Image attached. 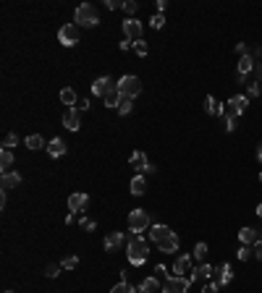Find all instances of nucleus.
Returning a JSON list of instances; mask_svg holds the SVG:
<instances>
[{"label": "nucleus", "mask_w": 262, "mask_h": 293, "mask_svg": "<svg viewBox=\"0 0 262 293\" xmlns=\"http://www.w3.org/2000/svg\"><path fill=\"white\" fill-rule=\"evenodd\" d=\"M150 241L160 249L163 254H173L178 251V236L168 225H152L150 228Z\"/></svg>", "instance_id": "nucleus-1"}, {"label": "nucleus", "mask_w": 262, "mask_h": 293, "mask_svg": "<svg viewBox=\"0 0 262 293\" xmlns=\"http://www.w3.org/2000/svg\"><path fill=\"white\" fill-rule=\"evenodd\" d=\"M126 256L136 267H142L147 259H150V246H147V241L142 238V233H131V238L126 243Z\"/></svg>", "instance_id": "nucleus-2"}, {"label": "nucleus", "mask_w": 262, "mask_h": 293, "mask_svg": "<svg viewBox=\"0 0 262 293\" xmlns=\"http://www.w3.org/2000/svg\"><path fill=\"white\" fill-rule=\"evenodd\" d=\"M74 19H76V27H87L92 29L100 24V16H97V8L92 3H82L76 11H74Z\"/></svg>", "instance_id": "nucleus-3"}, {"label": "nucleus", "mask_w": 262, "mask_h": 293, "mask_svg": "<svg viewBox=\"0 0 262 293\" xmlns=\"http://www.w3.org/2000/svg\"><path fill=\"white\" fill-rule=\"evenodd\" d=\"M116 89L121 92V97H139L142 95V79L139 76H134V74H126V76H121V81H116Z\"/></svg>", "instance_id": "nucleus-4"}, {"label": "nucleus", "mask_w": 262, "mask_h": 293, "mask_svg": "<svg viewBox=\"0 0 262 293\" xmlns=\"http://www.w3.org/2000/svg\"><path fill=\"white\" fill-rule=\"evenodd\" d=\"M150 228V215L144 212V209H131L129 212V230L131 233H142Z\"/></svg>", "instance_id": "nucleus-5"}, {"label": "nucleus", "mask_w": 262, "mask_h": 293, "mask_svg": "<svg viewBox=\"0 0 262 293\" xmlns=\"http://www.w3.org/2000/svg\"><path fill=\"white\" fill-rule=\"evenodd\" d=\"M58 42L63 45V48H74V45H79V27L76 24H63L58 29Z\"/></svg>", "instance_id": "nucleus-6"}, {"label": "nucleus", "mask_w": 262, "mask_h": 293, "mask_svg": "<svg viewBox=\"0 0 262 293\" xmlns=\"http://www.w3.org/2000/svg\"><path fill=\"white\" fill-rule=\"evenodd\" d=\"M189 285H191V277L170 275V277H165V283H163V293H186Z\"/></svg>", "instance_id": "nucleus-7"}, {"label": "nucleus", "mask_w": 262, "mask_h": 293, "mask_svg": "<svg viewBox=\"0 0 262 293\" xmlns=\"http://www.w3.org/2000/svg\"><path fill=\"white\" fill-rule=\"evenodd\" d=\"M123 37L131 42H142V21H136L134 16L123 21Z\"/></svg>", "instance_id": "nucleus-8"}, {"label": "nucleus", "mask_w": 262, "mask_h": 293, "mask_svg": "<svg viewBox=\"0 0 262 293\" xmlns=\"http://www.w3.org/2000/svg\"><path fill=\"white\" fill-rule=\"evenodd\" d=\"M113 89H116V81H113L110 76H100V79H95V84H92V95L108 97Z\"/></svg>", "instance_id": "nucleus-9"}, {"label": "nucleus", "mask_w": 262, "mask_h": 293, "mask_svg": "<svg viewBox=\"0 0 262 293\" xmlns=\"http://www.w3.org/2000/svg\"><path fill=\"white\" fill-rule=\"evenodd\" d=\"M87 204H89V196H87V194H82V191H76V194L68 196V209H71L74 215H84Z\"/></svg>", "instance_id": "nucleus-10"}, {"label": "nucleus", "mask_w": 262, "mask_h": 293, "mask_svg": "<svg viewBox=\"0 0 262 293\" xmlns=\"http://www.w3.org/2000/svg\"><path fill=\"white\" fill-rule=\"evenodd\" d=\"M129 162L139 170V173H155V165L150 160H147V155L144 152H131V157H129Z\"/></svg>", "instance_id": "nucleus-11"}, {"label": "nucleus", "mask_w": 262, "mask_h": 293, "mask_svg": "<svg viewBox=\"0 0 262 293\" xmlns=\"http://www.w3.org/2000/svg\"><path fill=\"white\" fill-rule=\"evenodd\" d=\"M246 108H249V97H246V95H233V97L228 100V105H225V110L233 113V115H244Z\"/></svg>", "instance_id": "nucleus-12"}, {"label": "nucleus", "mask_w": 262, "mask_h": 293, "mask_svg": "<svg viewBox=\"0 0 262 293\" xmlns=\"http://www.w3.org/2000/svg\"><path fill=\"white\" fill-rule=\"evenodd\" d=\"M191 262H194V256H191V254L178 256V259L173 262V275H176V277H184L186 272L191 275V272H194V269H191Z\"/></svg>", "instance_id": "nucleus-13"}, {"label": "nucleus", "mask_w": 262, "mask_h": 293, "mask_svg": "<svg viewBox=\"0 0 262 293\" xmlns=\"http://www.w3.org/2000/svg\"><path fill=\"white\" fill-rule=\"evenodd\" d=\"M123 243H129L126 236H123L121 230H110L108 236H105V251H118Z\"/></svg>", "instance_id": "nucleus-14"}, {"label": "nucleus", "mask_w": 262, "mask_h": 293, "mask_svg": "<svg viewBox=\"0 0 262 293\" xmlns=\"http://www.w3.org/2000/svg\"><path fill=\"white\" fill-rule=\"evenodd\" d=\"M63 126L68 128V131H79L82 121H79V110H76V108H68V110L63 113Z\"/></svg>", "instance_id": "nucleus-15"}, {"label": "nucleus", "mask_w": 262, "mask_h": 293, "mask_svg": "<svg viewBox=\"0 0 262 293\" xmlns=\"http://www.w3.org/2000/svg\"><path fill=\"white\" fill-rule=\"evenodd\" d=\"M204 110H207L210 115H220V118H223V115H225V105L218 102L212 95H207V97H204Z\"/></svg>", "instance_id": "nucleus-16"}, {"label": "nucleus", "mask_w": 262, "mask_h": 293, "mask_svg": "<svg viewBox=\"0 0 262 293\" xmlns=\"http://www.w3.org/2000/svg\"><path fill=\"white\" fill-rule=\"evenodd\" d=\"M257 238H259L257 228H241V230H238V241H241V246H254Z\"/></svg>", "instance_id": "nucleus-17"}, {"label": "nucleus", "mask_w": 262, "mask_h": 293, "mask_svg": "<svg viewBox=\"0 0 262 293\" xmlns=\"http://www.w3.org/2000/svg\"><path fill=\"white\" fill-rule=\"evenodd\" d=\"M45 149H48L53 157H63V155H66V149H68V144L63 142L61 136H55L53 142H48V147H45Z\"/></svg>", "instance_id": "nucleus-18"}, {"label": "nucleus", "mask_w": 262, "mask_h": 293, "mask_svg": "<svg viewBox=\"0 0 262 293\" xmlns=\"http://www.w3.org/2000/svg\"><path fill=\"white\" fill-rule=\"evenodd\" d=\"M257 68V63H254V58L252 55H241V61H238V68H236V74H241V76H246V74H252Z\"/></svg>", "instance_id": "nucleus-19"}, {"label": "nucleus", "mask_w": 262, "mask_h": 293, "mask_svg": "<svg viewBox=\"0 0 262 293\" xmlns=\"http://www.w3.org/2000/svg\"><path fill=\"white\" fill-rule=\"evenodd\" d=\"M215 272H218V285H228L233 280V267L231 264H220Z\"/></svg>", "instance_id": "nucleus-20"}, {"label": "nucleus", "mask_w": 262, "mask_h": 293, "mask_svg": "<svg viewBox=\"0 0 262 293\" xmlns=\"http://www.w3.org/2000/svg\"><path fill=\"white\" fill-rule=\"evenodd\" d=\"M16 186H21V173H16V170L3 173V191H8V189H16Z\"/></svg>", "instance_id": "nucleus-21"}, {"label": "nucleus", "mask_w": 262, "mask_h": 293, "mask_svg": "<svg viewBox=\"0 0 262 293\" xmlns=\"http://www.w3.org/2000/svg\"><path fill=\"white\" fill-rule=\"evenodd\" d=\"M160 290V280H157L155 275L152 277H144L142 283H139V293H157Z\"/></svg>", "instance_id": "nucleus-22"}, {"label": "nucleus", "mask_w": 262, "mask_h": 293, "mask_svg": "<svg viewBox=\"0 0 262 293\" xmlns=\"http://www.w3.org/2000/svg\"><path fill=\"white\" fill-rule=\"evenodd\" d=\"M144 191H147V181H144L142 173H136L134 178H131V194H134V196H142Z\"/></svg>", "instance_id": "nucleus-23"}, {"label": "nucleus", "mask_w": 262, "mask_h": 293, "mask_svg": "<svg viewBox=\"0 0 262 293\" xmlns=\"http://www.w3.org/2000/svg\"><path fill=\"white\" fill-rule=\"evenodd\" d=\"M212 272H215V267H212V264H207V262H202V264H199V267H197V269H194V272H191L189 277H191V280H199V277L207 280Z\"/></svg>", "instance_id": "nucleus-24"}, {"label": "nucleus", "mask_w": 262, "mask_h": 293, "mask_svg": "<svg viewBox=\"0 0 262 293\" xmlns=\"http://www.w3.org/2000/svg\"><path fill=\"white\" fill-rule=\"evenodd\" d=\"M0 165H3V173H11V168H14V152L11 149L0 152Z\"/></svg>", "instance_id": "nucleus-25"}, {"label": "nucleus", "mask_w": 262, "mask_h": 293, "mask_svg": "<svg viewBox=\"0 0 262 293\" xmlns=\"http://www.w3.org/2000/svg\"><path fill=\"white\" fill-rule=\"evenodd\" d=\"M136 290H139V288H134V285L126 283L123 277H121V283H116V285L110 288V293H136Z\"/></svg>", "instance_id": "nucleus-26"}, {"label": "nucleus", "mask_w": 262, "mask_h": 293, "mask_svg": "<svg viewBox=\"0 0 262 293\" xmlns=\"http://www.w3.org/2000/svg\"><path fill=\"white\" fill-rule=\"evenodd\" d=\"M61 102H63V105H76V102H79V100H76V92H74L71 87L61 89Z\"/></svg>", "instance_id": "nucleus-27"}, {"label": "nucleus", "mask_w": 262, "mask_h": 293, "mask_svg": "<svg viewBox=\"0 0 262 293\" xmlns=\"http://www.w3.org/2000/svg\"><path fill=\"white\" fill-rule=\"evenodd\" d=\"M27 147L29 149H42V147H48V144H45V139L40 134H32V136H27Z\"/></svg>", "instance_id": "nucleus-28"}, {"label": "nucleus", "mask_w": 262, "mask_h": 293, "mask_svg": "<svg viewBox=\"0 0 262 293\" xmlns=\"http://www.w3.org/2000/svg\"><path fill=\"white\" fill-rule=\"evenodd\" d=\"M223 126H225V134H233V131H236V115L225 110V115H223Z\"/></svg>", "instance_id": "nucleus-29"}, {"label": "nucleus", "mask_w": 262, "mask_h": 293, "mask_svg": "<svg viewBox=\"0 0 262 293\" xmlns=\"http://www.w3.org/2000/svg\"><path fill=\"white\" fill-rule=\"evenodd\" d=\"M102 100H105V108H116V110H118V102H121V92H118V89H113L110 95H108V97H102Z\"/></svg>", "instance_id": "nucleus-30"}, {"label": "nucleus", "mask_w": 262, "mask_h": 293, "mask_svg": "<svg viewBox=\"0 0 262 293\" xmlns=\"http://www.w3.org/2000/svg\"><path fill=\"white\" fill-rule=\"evenodd\" d=\"M74 267H79V256L76 254H68V256L61 259V269H74Z\"/></svg>", "instance_id": "nucleus-31"}, {"label": "nucleus", "mask_w": 262, "mask_h": 293, "mask_svg": "<svg viewBox=\"0 0 262 293\" xmlns=\"http://www.w3.org/2000/svg\"><path fill=\"white\" fill-rule=\"evenodd\" d=\"M191 256H194L197 262H204V256H207V243L199 241V243L194 246V251H191Z\"/></svg>", "instance_id": "nucleus-32"}, {"label": "nucleus", "mask_w": 262, "mask_h": 293, "mask_svg": "<svg viewBox=\"0 0 262 293\" xmlns=\"http://www.w3.org/2000/svg\"><path fill=\"white\" fill-rule=\"evenodd\" d=\"M131 108H134L131 100H129V97H121V102H118V113H121V115H129Z\"/></svg>", "instance_id": "nucleus-33"}, {"label": "nucleus", "mask_w": 262, "mask_h": 293, "mask_svg": "<svg viewBox=\"0 0 262 293\" xmlns=\"http://www.w3.org/2000/svg\"><path fill=\"white\" fill-rule=\"evenodd\" d=\"M150 27H152V29H163V27H165V16H163V14H155V16L150 19Z\"/></svg>", "instance_id": "nucleus-34"}, {"label": "nucleus", "mask_w": 262, "mask_h": 293, "mask_svg": "<svg viewBox=\"0 0 262 293\" xmlns=\"http://www.w3.org/2000/svg\"><path fill=\"white\" fill-rule=\"evenodd\" d=\"M252 254H254V251H252V246H241V249L236 251V256H238V259H241V262H246Z\"/></svg>", "instance_id": "nucleus-35"}, {"label": "nucleus", "mask_w": 262, "mask_h": 293, "mask_svg": "<svg viewBox=\"0 0 262 293\" xmlns=\"http://www.w3.org/2000/svg\"><path fill=\"white\" fill-rule=\"evenodd\" d=\"M19 144V136L16 134H6V139H3V149H11V147H16Z\"/></svg>", "instance_id": "nucleus-36"}, {"label": "nucleus", "mask_w": 262, "mask_h": 293, "mask_svg": "<svg viewBox=\"0 0 262 293\" xmlns=\"http://www.w3.org/2000/svg\"><path fill=\"white\" fill-rule=\"evenodd\" d=\"M79 225H82L84 230H95V220H89L84 215H79Z\"/></svg>", "instance_id": "nucleus-37"}, {"label": "nucleus", "mask_w": 262, "mask_h": 293, "mask_svg": "<svg viewBox=\"0 0 262 293\" xmlns=\"http://www.w3.org/2000/svg\"><path fill=\"white\" fill-rule=\"evenodd\" d=\"M136 8H139V3H134V0H123V11L129 14V19H131V14H136Z\"/></svg>", "instance_id": "nucleus-38"}, {"label": "nucleus", "mask_w": 262, "mask_h": 293, "mask_svg": "<svg viewBox=\"0 0 262 293\" xmlns=\"http://www.w3.org/2000/svg\"><path fill=\"white\" fill-rule=\"evenodd\" d=\"M58 272H61V264H48L45 267V275L48 277H58Z\"/></svg>", "instance_id": "nucleus-39"}, {"label": "nucleus", "mask_w": 262, "mask_h": 293, "mask_svg": "<svg viewBox=\"0 0 262 293\" xmlns=\"http://www.w3.org/2000/svg\"><path fill=\"white\" fill-rule=\"evenodd\" d=\"M134 50H136V55H139V58H144L147 55V42L142 40V42H134Z\"/></svg>", "instance_id": "nucleus-40"}, {"label": "nucleus", "mask_w": 262, "mask_h": 293, "mask_svg": "<svg viewBox=\"0 0 262 293\" xmlns=\"http://www.w3.org/2000/svg\"><path fill=\"white\" fill-rule=\"evenodd\" d=\"M249 95H252V97H262V92H259V81H252V84H249Z\"/></svg>", "instance_id": "nucleus-41"}, {"label": "nucleus", "mask_w": 262, "mask_h": 293, "mask_svg": "<svg viewBox=\"0 0 262 293\" xmlns=\"http://www.w3.org/2000/svg\"><path fill=\"white\" fill-rule=\"evenodd\" d=\"M218 288H220L218 283H204L202 285V293H218Z\"/></svg>", "instance_id": "nucleus-42"}, {"label": "nucleus", "mask_w": 262, "mask_h": 293, "mask_svg": "<svg viewBox=\"0 0 262 293\" xmlns=\"http://www.w3.org/2000/svg\"><path fill=\"white\" fill-rule=\"evenodd\" d=\"M252 251H254L257 259H262V236H259V238H257V243L252 246Z\"/></svg>", "instance_id": "nucleus-43"}, {"label": "nucleus", "mask_w": 262, "mask_h": 293, "mask_svg": "<svg viewBox=\"0 0 262 293\" xmlns=\"http://www.w3.org/2000/svg\"><path fill=\"white\" fill-rule=\"evenodd\" d=\"M105 8L116 11V8H123V3H121V0H105Z\"/></svg>", "instance_id": "nucleus-44"}, {"label": "nucleus", "mask_w": 262, "mask_h": 293, "mask_svg": "<svg viewBox=\"0 0 262 293\" xmlns=\"http://www.w3.org/2000/svg\"><path fill=\"white\" fill-rule=\"evenodd\" d=\"M236 53H238V55H246V53H249V48H246L244 42H238V45H236Z\"/></svg>", "instance_id": "nucleus-45"}, {"label": "nucleus", "mask_w": 262, "mask_h": 293, "mask_svg": "<svg viewBox=\"0 0 262 293\" xmlns=\"http://www.w3.org/2000/svg\"><path fill=\"white\" fill-rule=\"evenodd\" d=\"M76 108H79V110H89V100H84V97H82V100L76 102Z\"/></svg>", "instance_id": "nucleus-46"}, {"label": "nucleus", "mask_w": 262, "mask_h": 293, "mask_svg": "<svg viewBox=\"0 0 262 293\" xmlns=\"http://www.w3.org/2000/svg\"><path fill=\"white\" fill-rule=\"evenodd\" d=\"M165 8H168V0H157V14H163Z\"/></svg>", "instance_id": "nucleus-47"}, {"label": "nucleus", "mask_w": 262, "mask_h": 293, "mask_svg": "<svg viewBox=\"0 0 262 293\" xmlns=\"http://www.w3.org/2000/svg\"><path fill=\"white\" fill-rule=\"evenodd\" d=\"M129 48H134V42H131V40H123V42H121V50H129Z\"/></svg>", "instance_id": "nucleus-48"}, {"label": "nucleus", "mask_w": 262, "mask_h": 293, "mask_svg": "<svg viewBox=\"0 0 262 293\" xmlns=\"http://www.w3.org/2000/svg\"><path fill=\"white\" fill-rule=\"evenodd\" d=\"M254 74H257V81H262V61L257 63V68H254Z\"/></svg>", "instance_id": "nucleus-49"}, {"label": "nucleus", "mask_w": 262, "mask_h": 293, "mask_svg": "<svg viewBox=\"0 0 262 293\" xmlns=\"http://www.w3.org/2000/svg\"><path fill=\"white\" fill-rule=\"evenodd\" d=\"M249 55H252V58H262V48H254V50L249 53Z\"/></svg>", "instance_id": "nucleus-50"}, {"label": "nucleus", "mask_w": 262, "mask_h": 293, "mask_svg": "<svg viewBox=\"0 0 262 293\" xmlns=\"http://www.w3.org/2000/svg\"><path fill=\"white\" fill-rule=\"evenodd\" d=\"M257 160H259V162H262V144H259V147H257Z\"/></svg>", "instance_id": "nucleus-51"}, {"label": "nucleus", "mask_w": 262, "mask_h": 293, "mask_svg": "<svg viewBox=\"0 0 262 293\" xmlns=\"http://www.w3.org/2000/svg\"><path fill=\"white\" fill-rule=\"evenodd\" d=\"M257 217H262V202L257 204Z\"/></svg>", "instance_id": "nucleus-52"}, {"label": "nucleus", "mask_w": 262, "mask_h": 293, "mask_svg": "<svg viewBox=\"0 0 262 293\" xmlns=\"http://www.w3.org/2000/svg\"><path fill=\"white\" fill-rule=\"evenodd\" d=\"M259 181H262V173H259Z\"/></svg>", "instance_id": "nucleus-53"}]
</instances>
